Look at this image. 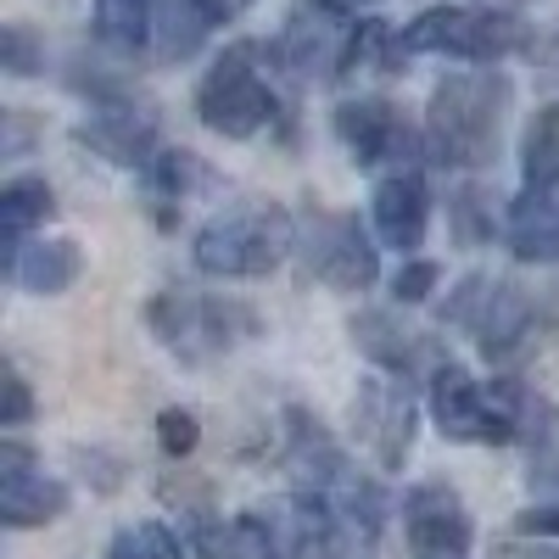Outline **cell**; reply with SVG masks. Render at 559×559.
Here are the masks:
<instances>
[{"instance_id": "1", "label": "cell", "mask_w": 559, "mask_h": 559, "mask_svg": "<svg viewBox=\"0 0 559 559\" xmlns=\"http://www.w3.org/2000/svg\"><path fill=\"white\" fill-rule=\"evenodd\" d=\"M431 419L448 442H543L554 431V408L515 381L481 386L471 369L437 364L431 369Z\"/></svg>"}, {"instance_id": "2", "label": "cell", "mask_w": 559, "mask_h": 559, "mask_svg": "<svg viewBox=\"0 0 559 559\" xmlns=\"http://www.w3.org/2000/svg\"><path fill=\"white\" fill-rule=\"evenodd\" d=\"M503 112H509V79L498 73L442 79L426 107V152L442 168H487L498 157Z\"/></svg>"}, {"instance_id": "3", "label": "cell", "mask_w": 559, "mask_h": 559, "mask_svg": "<svg viewBox=\"0 0 559 559\" xmlns=\"http://www.w3.org/2000/svg\"><path fill=\"white\" fill-rule=\"evenodd\" d=\"M532 28L515 12H498V7H437V12H419L403 34H397V51L403 57H464V62H498V57H515L526 51Z\"/></svg>"}, {"instance_id": "4", "label": "cell", "mask_w": 559, "mask_h": 559, "mask_svg": "<svg viewBox=\"0 0 559 559\" xmlns=\"http://www.w3.org/2000/svg\"><path fill=\"white\" fill-rule=\"evenodd\" d=\"M292 252V218L280 207H247V213H229V218H213L191 258L202 274H224V280H258V274H274Z\"/></svg>"}, {"instance_id": "5", "label": "cell", "mask_w": 559, "mask_h": 559, "mask_svg": "<svg viewBox=\"0 0 559 559\" xmlns=\"http://www.w3.org/2000/svg\"><path fill=\"white\" fill-rule=\"evenodd\" d=\"M197 112H202L207 129H218L229 140H252L263 123H274L280 102H274V90L258 73L252 45H229V51L213 62V73L197 90Z\"/></svg>"}, {"instance_id": "6", "label": "cell", "mask_w": 559, "mask_h": 559, "mask_svg": "<svg viewBox=\"0 0 559 559\" xmlns=\"http://www.w3.org/2000/svg\"><path fill=\"white\" fill-rule=\"evenodd\" d=\"M152 331L185 358V364H202L229 353L241 336L258 331V319L241 302H213V297H191V292H163L152 302Z\"/></svg>"}, {"instance_id": "7", "label": "cell", "mask_w": 559, "mask_h": 559, "mask_svg": "<svg viewBox=\"0 0 559 559\" xmlns=\"http://www.w3.org/2000/svg\"><path fill=\"white\" fill-rule=\"evenodd\" d=\"M448 319L464 324L487 358H509V353H521L526 331H532V302L521 286H509V280H464V286L453 292L448 302Z\"/></svg>"}, {"instance_id": "8", "label": "cell", "mask_w": 559, "mask_h": 559, "mask_svg": "<svg viewBox=\"0 0 559 559\" xmlns=\"http://www.w3.org/2000/svg\"><path fill=\"white\" fill-rule=\"evenodd\" d=\"M302 252H308V274L324 280V286H336V292H369L381 274L376 247H369L358 218H347V213H319L308 224Z\"/></svg>"}, {"instance_id": "9", "label": "cell", "mask_w": 559, "mask_h": 559, "mask_svg": "<svg viewBox=\"0 0 559 559\" xmlns=\"http://www.w3.org/2000/svg\"><path fill=\"white\" fill-rule=\"evenodd\" d=\"M403 532H408L414 559H471V548H476L471 515H464L459 492L442 481H426L403 498Z\"/></svg>"}, {"instance_id": "10", "label": "cell", "mask_w": 559, "mask_h": 559, "mask_svg": "<svg viewBox=\"0 0 559 559\" xmlns=\"http://www.w3.org/2000/svg\"><path fill=\"white\" fill-rule=\"evenodd\" d=\"M353 431L358 442L376 453L381 471H403V459L414 448V397L403 392V381H364L353 397Z\"/></svg>"}, {"instance_id": "11", "label": "cell", "mask_w": 559, "mask_h": 559, "mask_svg": "<svg viewBox=\"0 0 559 559\" xmlns=\"http://www.w3.org/2000/svg\"><path fill=\"white\" fill-rule=\"evenodd\" d=\"M62 509H68V487L45 476L28 448L0 442V521L12 532H28V526L57 521Z\"/></svg>"}, {"instance_id": "12", "label": "cell", "mask_w": 559, "mask_h": 559, "mask_svg": "<svg viewBox=\"0 0 559 559\" xmlns=\"http://www.w3.org/2000/svg\"><path fill=\"white\" fill-rule=\"evenodd\" d=\"M336 134L347 140V152L364 168H408L403 157L414 152V134H408L403 112L392 102H381V96H364V102L336 107Z\"/></svg>"}, {"instance_id": "13", "label": "cell", "mask_w": 559, "mask_h": 559, "mask_svg": "<svg viewBox=\"0 0 559 559\" xmlns=\"http://www.w3.org/2000/svg\"><path fill=\"white\" fill-rule=\"evenodd\" d=\"M376 236L392 252H414L426 241V224H431V197H426V174L419 168H397L376 185Z\"/></svg>"}, {"instance_id": "14", "label": "cell", "mask_w": 559, "mask_h": 559, "mask_svg": "<svg viewBox=\"0 0 559 559\" xmlns=\"http://www.w3.org/2000/svg\"><path fill=\"white\" fill-rule=\"evenodd\" d=\"M509 252L526 263H559V185L526 191L509 207Z\"/></svg>"}, {"instance_id": "15", "label": "cell", "mask_w": 559, "mask_h": 559, "mask_svg": "<svg viewBox=\"0 0 559 559\" xmlns=\"http://www.w3.org/2000/svg\"><path fill=\"white\" fill-rule=\"evenodd\" d=\"M79 140H90V146H96L102 157H112L118 168H146L157 129H152L146 112H134V102H123V107H107L102 118H90L79 129Z\"/></svg>"}, {"instance_id": "16", "label": "cell", "mask_w": 559, "mask_h": 559, "mask_svg": "<svg viewBox=\"0 0 559 559\" xmlns=\"http://www.w3.org/2000/svg\"><path fill=\"white\" fill-rule=\"evenodd\" d=\"M207 28H218L207 17L202 0H157V28H152V57L157 62H185L202 51Z\"/></svg>"}, {"instance_id": "17", "label": "cell", "mask_w": 559, "mask_h": 559, "mask_svg": "<svg viewBox=\"0 0 559 559\" xmlns=\"http://www.w3.org/2000/svg\"><path fill=\"white\" fill-rule=\"evenodd\" d=\"M45 218H51V191H45V179H12L7 191H0V252H7V269L17 263L23 236Z\"/></svg>"}, {"instance_id": "18", "label": "cell", "mask_w": 559, "mask_h": 559, "mask_svg": "<svg viewBox=\"0 0 559 559\" xmlns=\"http://www.w3.org/2000/svg\"><path fill=\"white\" fill-rule=\"evenodd\" d=\"M79 269H84V258H79L73 241H34V247L17 252V263L7 274L28 292H68L79 280Z\"/></svg>"}, {"instance_id": "19", "label": "cell", "mask_w": 559, "mask_h": 559, "mask_svg": "<svg viewBox=\"0 0 559 559\" xmlns=\"http://www.w3.org/2000/svg\"><path fill=\"white\" fill-rule=\"evenodd\" d=\"M157 28V0H96V39L107 51H146Z\"/></svg>"}, {"instance_id": "20", "label": "cell", "mask_w": 559, "mask_h": 559, "mask_svg": "<svg viewBox=\"0 0 559 559\" xmlns=\"http://www.w3.org/2000/svg\"><path fill=\"white\" fill-rule=\"evenodd\" d=\"M521 168H526V185H532V191H543V185H559V102H548V107L526 123Z\"/></svg>"}, {"instance_id": "21", "label": "cell", "mask_w": 559, "mask_h": 559, "mask_svg": "<svg viewBox=\"0 0 559 559\" xmlns=\"http://www.w3.org/2000/svg\"><path fill=\"white\" fill-rule=\"evenodd\" d=\"M353 336H358V347L376 358V364H386L392 376H408V369H414V342L397 331L392 313H358L353 319Z\"/></svg>"}, {"instance_id": "22", "label": "cell", "mask_w": 559, "mask_h": 559, "mask_svg": "<svg viewBox=\"0 0 559 559\" xmlns=\"http://www.w3.org/2000/svg\"><path fill=\"white\" fill-rule=\"evenodd\" d=\"M107 559H191V548H185V537L168 532V526H134L112 543Z\"/></svg>"}, {"instance_id": "23", "label": "cell", "mask_w": 559, "mask_h": 559, "mask_svg": "<svg viewBox=\"0 0 559 559\" xmlns=\"http://www.w3.org/2000/svg\"><path fill=\"white\" fill-rule=\"evenodd\" d=\"M146 179H152L157 197H191L197 185H202V163H197L191 152H163V157L146 168Z\"/></svg>"}, {"instance_id": "24", "label": "cell", "mask_w": 559, "mask_h": 559, "mask_svg": "<svg viewBox=\"0 0 559 559\" xmlns=\"http://www.w3.org/2000/svg\"><path fill=\"white\" fill-rule=\"evenodd\" d=\"M157 437H163V453H191L202 426H197V414L191 408H163L157 414Z\"/></svg>"}, {"instance_id": "25", "label": "cell", "mask_w": 559, "mask_h": 559, "mask_svg": "<svg viewBox=\"0 0 559 559\" xmlns=\"http://www.w3.org/2000/svg\"><path fill=\"white\" fill-rule=\"evenodd\" d=\"M431 286H437V263L414 258V263H403V269H397L392 297H397V302H426V297H431Z\"/></svg>"}, {"instance_id": "26", "label": "cell", "mask_w": 559, "mask_h": 559, "mask_svg": "<svg viewBox=\"0 0 559 559\" xmlns=\"http://www.w3.org/2000/svg\"><path fill=\"white\" fill-rule=\"evenodd\" d=\"M0 62H7V73H34L39 68V51H34V34L28 28H0Z\"/></svg>"}, {"instance_id": "27", "label": "cell", "mask_w": 559, "mask_h": 559, "mask_svg": "<svg viewBox=\"0 0 559 559\" xmlns=\"http://www.w3.org/2000/svg\"><path fill=\"white\" fill-rule=\"evenodd\" d=\"M34 414V397H28V381L17 369H7V397H0V426H23Z\"/></svg>"}, {"instance_id": "28", "label": "cell", "mask_w": 559, "mask_h": 559, "mask_svg": "<svg viewBox=\"0 0 559 559\" xmlns=\"http://www.w3.org/2000/svg\"><path fill=\"white\" fill-rule=\"evenodd\" d=\"M453 207H459V236H464V241L492 236V218H476V213H481V197H476V191H459Z\"/></svg>"}, {"instance_id": "29", "label": "cell", "mask_w": 559, "mask_h": 559, "mask_svg": "<svg viewBox=\"0 0 559 559\" xmlns=\"http://www.w3.org/2000/svg\"><path fill=\"white\" fill-rule=\"evenodd\" d=\"M515 526H521L526 537H559V509H526Z\"/></svg>"}, {"instance_id": "30", "label": "cell", "mask_w": 559, "mask_h": 559, "mask_svg": "<svg viewBox=\"0 0 559 559\" xmlns=\"http://www.w3.org/2000/svg\"><path fill=\"white\" fill-rule=\"evenodd\" d=\"M492 559H559V548H548V543H503Z\"/></svg>"}, {"instance_id": "31", "label": "cell", "mask_w": 559, "mask_h": 559, "mask_svg": "<svg viewBox=\"0 0 559 559\" xmlns=\"http://www.w3.org/2000/svg\"><path fill=\"white\" fill-rule=\"evenodd\" d=\"M319 12H336V17H347V12H358V7H376V0H313Z\"/></svg>"}]
</instances>
